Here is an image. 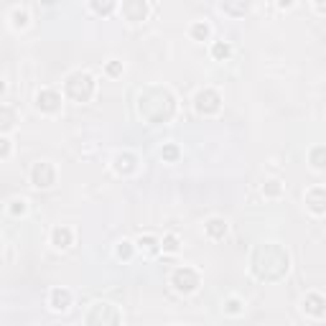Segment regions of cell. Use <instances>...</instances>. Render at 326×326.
<instances>
[{"label": "cell", "instance_id": "1", "mask_svg": "<svg viewBox=\"0 0 326 326\" xmlns=\"http://www.w3.org/2000/svg\"><path fill=\"white\" fill-rule=\"evenodd\" d=\"M92 92H95V82H92L90 74L77 72V74H72V77L67 79V95H69L72 100L87 102V100L92 97Z\"/></svg>", "mask_w": 326, "mask_h": 326}, {"label": "cell", "instance_id": "2", "mask_svg": "<svg viewBox=\"0 0 326 326\" xmlns=\"http://www.w3.org/2000/svg\"><path fill=\"white\" fill-rule=\"evenodd\" d=\"M173 288L181 291V293H191V291H197L199 286V275L197 270H191V268H179L176 273H173Z\"/></svg>", "mask_w": 326, "mask_h": 326}, {"label": "cell", "instance_id": "3", "mask_svg": "<svg viewBox=\"0 0 326 326\" xmlns=\"http://www.w3.org/2000/svg\"><path fill=\"white\" fill-rule=\"evenodd\" d=\"M117 324L120 321V314L115 311V306H110V303H97L95 311L87 316V324Z\"/></svg>", "mask_w": 326, "mask_h": 326}, {"label": "cell", "instance_id": "4", "mask_svg": "<svg viewBox=\"0 0 326 326\" xmlns=\"http://www.w3.org/2000/svg\"><path fill=\"white\" fill-rule=\"evenodd\" d=\"M219 95H217L214 90H204V92H199L197 95V110L199 112H204V115H212V112H217L219 110Z\"/></svg>", "mask_w": 326, "mask_h": 326}, {"label": "cell", "instance_id": "5", "mask_svg": "<svg viewBox=\"0 0 326 326\" xmlns=\"http://www.w3.org/2000/svg\"><path fill=\"white\" fill-rule=\"evenodd\" d=\"M31 179L36 186H51L54 184V168L51 163H36L31 171Z\"/></svg>", "mask_w": 326, "mask_h": 326}, {"label": "cell", "instance_id": "6", "mask_svg": "<svg viewBox=\"0 0 326 326\" xmlns=\"http://www.w3.org/2000/svg\"><path fill=\"white\" fill-rule=\"evenodd\" d=\"M122 13L127 15V20H143L148 8L143 0H125V5H122Z\"/></svg>", "mask_w": 326, "mask_h": 326}, {"label": "cell", "instance_id": "7", "mask_svg": "<svg viewBox=\"0 0 326 326\" xmlns=\"http://www.w3.org/2000/svg\"><path fill=\"white\" fill-rule=\"evenodd\" d=\"M59 102H61V97H59V92H54V90H43V92H38V107H41V110L54 112L56 107H59Z\"/></svg>", "mask_w": 326, "mask_h": 326}, {"label": "cell", "instance_id": "8", "mask_svg": "<svg viewBox=\"0 0 326 326\" xmlns=\"http://www.w3.org/2000/svg\"><path fill=\"white\" fill-rule=\"evenodd\" d=\"M72 306V293L64 291V288H56L51 291V309L54 311H67Z\"/></svg>", "mask_w": 326, "mask_h": 326}, {"label": "cell", "instance_id": "9", "mask_svg": "<svg viewBox=\"0 0 326 326\" xmlns=\"http://www.w3.org/2000/svg\"><path fill=\"white\" fill-rule=\"evenodd\" d=\"M303 306H306V311H309V314H314V316H319V319L326 314V301H324V296H319V293L306 296Z\"/></svg>", "mask_w": 326, "mask_h": 326}, {"label": "cell", "instance_id": "10", "mask_svg": "<svg viewBox=\"0 0 326 326\" xmlns=\"http://www.w3.org/2000/svg\"><path fill=\"white\" fill-rule=\"evenodd\" d=\"M51 240H54V245H56V247H61V250H64V247H69V245H72V232H69L67 227H56V229H54V234H51Z\"/></svg>", "mask_w": 326, "mask_h": 326}, {"label": "cell", "instance_id": "11", "mask_svg": "<svg viewBox=\"0 0 326 326\" xmlns=\"http://www.w3.org/2000/svg\"><path fill=\"white\" fill-rule=\"evenodd\" d=\"M306 202L311 204V209H314L316 214H321V212H324V189L319 186V189L309 191V194H306Z\"/></svg>", "mask_w": 326, "mask_h": 326}, {"label": "cell", "instance_id": "12", "mask_svg": "<svg viewBox=\"0 0 326 326\" xmlns=\"http://www.w3.org/2000/svg\"><path fill=\"white\" fill-rule=\"evenodd\" d=\"M15 122V115L13 110H8V107H0V133H5V130H10Z\"/></svg>", "mask_w": 326, "mask_h": 326}, {"label": "cell", "instance_id": "13", "mask_svg": "<svg viewBox=\"0 0 326 326\" xmlns=\"http://www.w3.org/2000/svg\"><path fill=\"white\" fill-rule=\"evenodd\" d=\"M138 247L140 250H145V252H150V255H153V252H158V247H161V242L156 240V237H140V240H138Z\"/></svg>", "mask_w": 326, "mask_h": 326}, {"label": "cell", "instance_id": "14", "mask_svg": "<svg viewBox=\"0 0 326 326\" xmlns=\"http://www.w3.org/2000/svg\"><path fill=\"white\" fill-rule=\"evenodd\" d=\"M207 232H209L212 237H224L227 224H224L222 219H209V222H207Z\"/></svg>", "mask_w": 326, "mask_h": 326}, {"label": "cell", "instance_id": "15", "mask_svg": "<svg viewBox=\"0 0 326 326\" xmlns=\"http://www.w3.org/2000/svg\"><path fill=\"white\" fill-rule=\"evenodd\" d=\"M117 171H125V173H130L135 168V156H130V153H125V156H117Z\"/></svg>", "mask_w": 326, "mask_h": 326}, {"label": "cell", "instance_id": "16", "mask_svg": "<svg viewBox=\"0 0 326 326\" xmlns=\"http://www.w3.org/2000/svg\"><path fill=\"white\" fill-rule=\"evenodd\" d=\"M92 8H95L97 13L107 15V13H112V8H115V0H92Z\"/></svg>", "mask_w": 326, "mask_h": 326}, {"label": "cell", "instance_id": "17", "mask_svg": "<svg viewBox=\"0 0 326 326\" xmlns=\"http://www.w3.org/2000/svg\"><path fill=\"white\" fill-rule=\"evenodd\" d=\"M161 247H163L166 252H176V250H179V240H176V237H173V234H168V237H163Z\"/></svg>", "mask_w": 326, "mask_h": 326}, {"label": "cell", "instance_id": "18", "mask_svg": "<svg viewBox=\"0 0 326 326\" xmlns=\"http://www.w3.org/2000/svg\"><path fill=\"white\" fill-rule=\"evenodd\" d=\"M311 163H314V168H324V145L314 148V153H311Z\"/></svg>", "mask_w": 326, "mask_h": 326}, {"label": "cell", "instance_id": "19", "mask_svg": "<svg viewBox=\"0 0 326 326\" xmlns=\"http://www.w3.org/2000/svg\"><path fill=\"white\" fill-rule=\"evenodd\" d=\"M26 23H28V13H26V10H15V13H13V26H15V28H23Z\"/></svg>", "mask_w": 326, "mask_h": 326}, {"label": "cell", "instance_id": "20", "mask_svg": "<svg viewBox=\"0 0 326 326\" xmlns=\"http://www.w3.org/2000/svg\"><path fill=\"white\" fill-rule=\"evenodd\" d=\"M212 54H214V59H227L229 56V46H227V43H214Z\"/></svg>", "mask_w": 326, "mask_h": 326}, {"label": "cell", "instance_id": "21", "mask_svg": "<svg viewBox=\"0 0 326 326\" xmlns=\"http://www.w3.org/2000/svg\"><path fill=\"white\" fill-rule=\"evenodd\" d=\"M191 33H194V38H199V41H204L207 36H209V28H207V23H197L191 28Z\"/></svg>", "mask_w": 326, "mask_h": 326}, {"label": "cell", "instance_id": "22", "mask_svg": "<svg viewBox=\"0 0 326 326\" xmlns=\"http://www.w3.org/2000/svg\"><path fill=\"white\" fill-rule=\"evenodd\" d=\"M163 158H166V161H176V158H179V148H176V145H166V148H163Z\"/></svg>", "mask_w": 326, "mask_h": 326}, {"label": "cell", "instance_id": "23", "mask_svg": "<svg viewBox=\"0 0 326 326\" xmlns=\"http://www.w3.org/2000/svg\"><path fill=\"white\" fill-rule=\"evenodd\" d=\"M117 255H120L122 260H127L130 255H133V247H130V242H120V247H117Z\"/></svg>", "mask_w": 326, "mask_h": 326}, {"label": "cell", "instance_id": "24", "mask_svg": "<svg viewBox=\"0 0 326 326\" xmlns=\"http://www.w3.org/2000/svg\"><path fill=\"white\" fill-rule=\"evenodd\" d=\"M227 311H229V314H240V311H242V303L237 301V298H229V301H227Z\"/></svg>", "mask_w": 326, "mask_h": 326}, {"label": "cell", "instance_id": "25", "mask_svg": "<svg viewBox=\"0 0 326 326\" xmlns=\"http://www.w3.org/2000/svg\"><path fill=\"white\" fill-rule=\"evenodd\" d=\"M265 194H268V197H278V194H280V184H278V181H270V184L265 186Z\"/></svg>", "mask_w": 326, "mask_h": 326}, {"label": "cell", "instance_id": "26", "mask_svg": "<svg viewBox=\"0 0 326 326\" xmlns=\"http://www.w3.org/2000/svg\"><path fill=\"white\" fill-rule=\"evenodd\" d=\"M8 153H10V143L5 138H0V158H5Z\"/></svg>", "mask_w": 326, "mask_h": 326}, {"label": "cell", "instance_id": "27", "mask_svg": "<svg viewBox=\"0 0 326 326\" xmlns=\"http://www.w3.org/2000/svg\"><path fill=\"white\" fill-rule=\"evenodd\" d=\"M107 72H110V74H120V72H122V64H120V61L107 64Z\"/></svg>", "mask_w": 326, "mask_h": 326}, {"label": "cell", "instance_id": "28", "mask_svg": "<svg viewBox=\"0 0 326 326\" xmlns=\"http://www.w3.org/2000/svg\"><path fill=\"white\" fill-rule=\"evenodd\" d=\"M10 212H13V214H23V212H26V204H23V202H13Z\"/></svg>", "mask_w": 326, "mask_h": 326}, {"label": "cell", "instance_id": "29", "mask_svg": "<svg viewBox=\"0 0 326 326\" xmlns=\"http://www.w3.org/2000/svg\"><path fill=\"white\" fill-rule=\"evenodd\" d=\"M278 5H280V8H291L293 0H278Z\"/></svg>", "mask_w": 326, "mask_h": 326}, {"label": "cell", "instance_id": "30", "mask_svg": "<svg viewBox=\"0 0 326 326\" xmlns=\"http://www.w3.org/2000/svg\"><path fill=\"white\" fill-rule=\"evenodd\" d=\"M316 8H319V13H324V0H316Z\"/></svg>", "mask_w": 326, "mask_h": 326}, {"label": "cell", "instance_id": "31", "mask_svg": "<svg viewBox=\"0 0 326 326\" xmlns=\"http://www.w3.org/2000/svg\"><path fill=\"white\" fill-rule=\"evenodd\" d=\"M3 90H5V84H3V82H0V92H3Z\"/></svg>", "mask_w": 326, "mask_h": 326}]
</instances>
